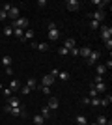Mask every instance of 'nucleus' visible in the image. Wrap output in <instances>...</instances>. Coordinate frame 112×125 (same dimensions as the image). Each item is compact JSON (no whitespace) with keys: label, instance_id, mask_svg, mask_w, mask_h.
<instances>
[{"label":"nucleus","instance_id":"21","mask_svg":"<svg viewBox=\"0 0 112 125\" xmlns=\"http://www.w3.org/2000/svg\"><path fill=\"white\" fill-rule=\"evenodd\" d=\"M36 49H37V51H41V52H47L49 51V45H47V43H37Z\"/></svg>","mask_w":112,"mask_h":125},{"label":"nucleus","instance_id":"20","mask_svg":"<svg viewBox=\"0 0 112 125\" xmlns=\"http://www.w3.org/2000/svg\"><path fill=\"white\" fill-rule=\"evenodd\" d=\"M95 71H97L99 77H103V75L107 73V67H105V65H95Z\"/></svg>","mask_w":112,"mask_h":125},{"label":"nucleus","instance_id":"19","mask_svg":"<svg viewBox=\"0 0 112 125\" xmlns=\"http://www.w3.org/2000/svg\"><path fill=\"white\" fill-rule=\"evenodd\" d=\"M11 62H13V60H11V56H8V54H6V56H2V65L10 67V65H11Z\"/></svg>","mask_w":112,"mask_h":125},{"label":"nucleus","instance_id":"3","mask_svg":"<svg viewBox=\"0 0 112 125\" xmlns=\"http://www.w3.org/2000/svg\"><path fill=\"white\" fill-rule=\"evenodd\" d=\"M101 37H103V41H107V39L112 37V28L110 26H107V24L101 26Z\"/></svg>","mask_w":112,"mask_h":125},{"label":"nucleus","instance_id":"43","mask_svg":"<svg viewBox=\"0 0 112 125\" xmlns=\"http://www.w3.org/2000/svg\"><path fill=\"white\" fill-rule=\"evenodd\" d=\"M4 95H8V97H11V90H10V88H4Z\"/></svg>","mask_w":112,"mask_h":125},{"label":"nucleus","instance_id":"22","mask_svg":"<svg viewBox=\"0 0 112 125\" xmlns=\"http://www.w3.org/2000/svg\"><path fill=\"white\" fill-rule=\"evenodd\" d=\"M41 116H43V120H47L49 116H51V108H49V106H43L41 108Z\"/></svg>","mask_w":112,"mask_h":125},{"label":"nucleus","instance_id":"32","mask_svg":"<svg viewBox=\"0 0 112 125\" xmlns=\"http://www.w3.org/2000/svg\"><path fill=\"white\" fill-rule=\"evenodd\" d=\"M90 28H92V30H97V28H99V22L92 19V21H90Z\"/></svg>","mask_w":112,"mask_h":125},{"label":"nucleus","instance_id":"7","mask_svg":"<svg viewBox=\"0 0 112 125\" xmlns=\"http://www.w3.org/2000/svg\"><path fill=\"white\" fill-rule=\"evenodd\" d=\"M58 104H60V101H58V97H54V95H51V97H49V108L51 110H54V108H58Z\"/></svg>","mask_w":112,"mask_h":125},{"label":"nucleus","instance_id":"31","mask_svg":"<svg viewBox=\"0 0 112 125\" xmlns=\"http://www.w3.org/2000/svg\"><path fill=\"white\" fill-rule=\"evenodd\" d=\"M41 92H43L45 95H49V97L52 95V94H51V86H41Z\"/></svg>","mask_w":112,"mask_h":125},{"label":"nucleus","instance_id":"28","mask_svg":"<svg viewBox=\"0 0 112 125\" xmlns=\"http://www.w3.org/2000/svg\"><path fill=\"white\" fill-rule=\"evenodd\" d=\"M22 34H24V30H21V28H13V36H17L19 39L22 37Z\"/></svg>","mask_w":112,"mask_h":125},{"label":"nucleus","instance_id":"45","mask_svg":"<svg viewBox=\"0 0 112 125\" xmlns=\"http://www.w3.org/2000/svg\"><path fill=\"white\" fill-rule=\"evenodd\" d=\"M93 82H105V80H103V77H99V75H95V80H93Z\"/></svg>","mask_w":112,"mask_h":125},{"label":"nucleus","instance_id":"40","mask_svg":"<svg viewBox=\"0 0 112 125\" xmlns=\"http://www.w3.org/2000/svg\"><path fill=\"white\" fill-rule=\"evenodd\" d=\"M11 6H13V4H4V8H2V11H6V13H8V11L11 10Z\"/></svg>","mask_w":112,"mask_h":125},{"label":"nucleus","instance_id":"16","mask_svg":"<svg viewBox=\"0 0 112 125\" xmlns=\"http://www.w3.org/2000/svg\"><path fill=\"white\" fill-rule=\"evenodd\" d=\"M90 52H92V49H90V47H82V49H80V52H79V56L88 58V56H90Z\"/></svg>","mask_w":112,"mask_h":125},{"label":"nucleus","instance_id":"18","mask_svg":"<svg viewBox=\"0 0 112 125\" xmlns=\"http://www.w3.org/2000/svg\"><path fill=\"white\" fill-rule=\"evenodd\" d=\"M10 90L11 92H17V90H21V84L17 80H10Z\"/></svg>","mask_w":112,"mask_h":125},{"label":"nucleus","instance_id":"14","mask_svg":"<svg viewBox=\"0 0 112 125\" xmlns=\"http://www.w3.org/2000/svg\"><path fill=\"white\" fill-rule=\"evenodd\" d=\"M32 37H34V32L30 30V28H26L24 34H22V37H21V41H28V39H32Z\"/></svg>","mask_w":112,"mask_h":125},{"label":"nucleus","instance_id":"8","mask_svg":"<svg viewBox=\"0 0 112 125\" xmlns=\"http://www.w3.org/2000/svg\"><path fill=\"white\" fill-rule=\"evenodd\" d=\"M105 17H107V13H105V11H99V10L92 13V19H93V21H97V22H99V21H103Z\"/></svg>","mask_w":112,"mask_h":125},{"label":"nucleus","instance_id":"25","mask_svg":"<svg viewBox=\"0 0 112 125\" xmlns=\"http://www.w3.org/2000/svg\"><path fill=\"white\" fill-rule=\"evenodd\" d=\"M56 78H60V80H67V78H69V73H67V71H60Z\"/></svg>","mask_w":112,"mask_h":125},{"label":"nucleus","instance_id":"24","mask_svg":"<svg viewBox=\"0 0 112 125\" xmlns=\"http://www.w3.org/2000/svg\"><path fill=\"white\" fill-rule=\"evenodd\" d=\"M95 123H97V125H107V123H108V120L101 114V116H97V121H95Z\"/></svg>","mask_w":112,"mask_h":125},{"label":"nucleus","instance_id":"2","mask_svg":"<svg viewBox=\"0 0 112 125\" xmlns=\"http://www.w3.org/2000/svg\"><path fill=\"white\" fill-rule=\"evenodd\" d=\"M99 56H101V54H99V51H92V52H90V56L86 58V63H88V65H97V62H99Z\"/></svg>","mask_w":112,"mask_h":125},{"label":"nucleus","instance_id":"23","mask_svg":"<svg viewBox=\"0 0 112 125\" xmlns=\"http://www.w3.org/2000/svg\"><path fill=\"white\" fill-rule=\"evenodd\" d=\"M90 104L92 106H99L101 104V97H90Z\"/></svg>","mask_w":112,"mask_h":125},{"label":"nucleus","instance_id":"41","mask_svg":"<svg viewBox=\"0 0 112 125\" xmlns=\"http://www.w3.org/2000/svg\"><path fill=\"white\" fill-rule=\"evenodd\" d=\"M37 6H39V8H45V6H47V0H39V2H37Z\"/></svg>","mask_w":112,"mask_h":125},{"label":"nucleus","instance_id":"35","mask_svg":"<svg viewBox=\"0 0 112 125\" xmlns=\"http://www.w3.org/2000/svg\"><path fill=\"white\" fill-rule=\"evenodd\" d=\"M4 34H6V36H13V28H11V26L4 28Z\"/></svg>","mask_w":112,"mask_h":125},{"label":"nucleus","instance_id":"15","mask_svg":"<svg viewBox=\"0 0 112 125\" xmlns=\"http://www.w3.org/2000/svg\"><path fill=\"white\" fill-rule=\"evenodd\" d=\"M11 116H24V110H22V106H15V108L10 110Z\"/></svg>","mask_w":112,"mask_h":125},{"label":"nucleus","instance_id":"30","mask_svg":"<svg viewBox=\"0 0 112 125\" xmlns=\"http://www.w3.org/2000/svg\"><path fill=\"white\" fill-rule=\"evenodd\" d=\"M58 54H60V56H67V54H69V51H67L65 47H60V49H58Z\"/></svg>","mask_w":112,"mask_h":125},{"label":"nucleus","instance_id":"12","mask_svg":"<svg viewBox=\"0 0 112 125\" xmlns=\"http://www.w3.org/2000/svg\"><path fill=\"white\" fill-rule=\"evenodd\" d=\"M62 47H65L67 51H71V49H75L77 45H75V39H73V37H67V39L64 41V45H62Z\"/></svg>","mask_w":112,"mask_h":125},{"label":"nucleus","instance_id":"39","mask_svg":"<svg viewBox=\"0 0 112 125\" xmlns=\"http://www.w3.org/2000/svg\"><path fill=\"white\" fill-rule=\"evenodd\" d=\"M58 73H60L58 69H52V71H51V73H49V75H51V77H52V78H56V77H58Z\"/></svg>","mask_w":112,"mask_h":125},{"label":"nucleus","instance_id":"47","mask_svg":"<svg viewBox=\"0 0 112 125\" xmlns=\"http://www.w3.org/2000/svg\"><path fill=\"white\" fill-rule=\"evenodd\" d=\"M0 90H2V84H0Z\"/></svg>","mask_w":112,"mask_h":125},{"label":"nucleus","instance_id":"17","mask_svg":"<svg viewBox=\"0 0 112 125\" xmlns=\"http://www.w3.org/2000/svg\"><path fill=\"white\" fill-rule=\"evenodd\" d=\"M110 103H112V95H105L101 99V104H99V106H108Z\"/></svg>","mask_w":112,"mask_h":125},{"label":"nucleus","instance_id":"33","mask_svg":"<svg viewBox=\"0 0 112 125\" xmlns=\"http://www.w3.org/2000/svg\"><path fill=\"white\" fill-rule=\"evenodd\" d=\"M79 52H80V49L75 47V49H71V51H69V54H71V56H79Z\"/></svg>","mask_w":112,"mask_h":125},{"label":"nucleus","instance_id":"1","mask_svg":"<svg viewBox=\"0 0 112 125\" xmlns=\"http://www.w3.org/2000/svg\"><path fill=\"white\" fill-rule=\"evenodd\" d=\"M28 24H30V21H28L26 17H19V19H15V21H11V28H21V30H26Z\"/></svg>","mask_w":112,"mask_h":125},{"label":"nucleus","instance_id":"42","mask_svg":"<svg viewBox=\"0 0 112 125\" xmlns=\"http://www.w3.org/2000/svg\"><path fill=\"white\" fill-rule=\"evenodd\" d=\"M82 104H90V97L86 95V97H82Z\"/></svg>","mask_w":112,"mask_h":125},{"label":"nucleus","instance_id":"29","mask_svg":"<svg viewBox=\"0 0 112 125\" xmlns=\"http://www.w3.org/2000/svg\"><path fill=\"white\" fill-rule=\"evenodd\" d=\"M26 86L30 90H36V80H34V78H28V80H26Z\"/></svg>","mask_w":112,"mask_h":125},{"label":"nucleus","instance_id":"4","mask_svg":"<svg viewBox=\"0 0 112 125\" xmlns=\"http://www.w3.org/2000/svg\"><path fill=\"white\" fill-rule=\"evenodd\" d=\"M92 88L95 90L99 95H105V94H107V86H105V82H93V84H92Z\"/></svg>","mask_w":112,"mask_h":125},{"label":"nucleus","instance_id":"37","mask_svg":"<svg viewBox=\"0 0 112 125\" xmlns=\"http://www.w3.org/2000/svg\"><path fill=\"white\" fill-rule=\"evenodd\" d=\"M105 47H107L108 51H112V39H107V41H105Z\"/></svg>","mask_w":112,"mask_h":125},{"label":"nucleus","instance_id":"10","mask_svg":"<svg viewBox=\"0 0 112 125\" xmlns=\"http://www.w3.org/2000/svg\"><path fill=\"white\" fill-rule=\"evenodd\" d=\"M58 37H60V30H58V28H52V30H49V39H51V41H56Z\"/></svg>","mask_w":112,"mask_h":125},{"label":"nucleus","instance_id":"13","mask_svg":"<svg viewBox=\"0 0 112 125\" xmlns=\"http://www.w3.org/2000/svg\"><path fill=\"white\" fill-rule=\"evenodd\" d=\"M54 80H56V78H52L51 75H45V77L41 78V84H43V86H52Z\"/></svg>","mask_w":112,"mask_h":125},{"label":"nucleus","instance_id":"46","mask_svg":"<svg viewBox=\"0 0 112 125\" xmlns=\"http://www.w3.org/2000/svg\"><path fill=\"white\" fill-rule=\"evenodd\" d=\"M6 73H8V75L11 77V75H13V69H11V67H6Z\"/></svg>","mask_w":112,"mask_h":125},{"label":"nucleus","instance_id":"11","mask_svg":"<svg viewBox=\"0 0 112 125\" xmlns=\"http://www.w3.org/2000/svg\"><path fill=\"white\" fill-rule=\"evenodd\" d=\"M6 104H8V106H11V108H15V106H21V101L17 99V97H13V95H11L10 99H8V103H6Z\"/></svg>","mask_w":112,"mask_h":125},{"label":"nucleus","instance_id":"9","mask_svg":"<svg viewBox=\"0 0 112 125\" xmlns=\"http://www.w3.org/2000/svg\"><path fill=\"white\" fill-rule=\"evenodd\" d=\"M93 6H97L99 11H105V8L110 6V4H108V0H93Z\"/></svg>","mask_w":112,"mask_h":125},{"label":"nucleus","instance_id":"26","mask_svg":"<svg viewBox=\"0 0 112 125\" xmlns=\"http://www.w3.org/2000/svg\"><path fill=\"white\" fill-rule=\"evenodd\" d=\"M75 121H77L79 125H88V120H86L84 116H77V120H75Z\"/></svg>","mask_w":112,"mask_h":125},{"label":"nucleus","instance_id":"34","mask_svg":"<svg viewBox=\"0 0 112 125\" xmlns=\"http://www.w3.org/2000/svg\"><path fill=\"white\" fill-rule=\"evenodd\" d=\"M30 92H32V90L28 88V86H22V88H21V94H22V95H28Z\"/></svg>","mask_w":112,"mask_h":125},{"label":"nucleus","instance_id":"5","mask_svg":"<svg viewBox=\"0 0 112 125\" xmlns=\"http://www.w3.org/2000/svg\"><path fill=\"white\" fill-rule=\"evenodd\" d=\"M8 19H11V21L19 19V8L17 6H11V10L8 11Z\"/></svg>","mask_w":112,"mask_h":125},{"label":"nucleus","instance_id":"48","mask_svg":"<svg viewBox=\"0 0 112 125\" xmlns=\"http://www.w3.org/2000/svg\"><path fill=\"white\" fill-rule=\"evenodd\" d=\"M92 125H97V123H92Z\"/></svg>","mask_w":112,"mask_h":125},{"label":"nucleus","instance_id":"6","mask_svg":"<svg viewBox=\"0 0 112 125\" xmlns=\"http://www.w3.org/2000/svg\"><path fill=\"white\" fill-rule=\"evenodd\" d=\"M65 6H67V10H69V11H77L80 8V2H77V0H67Z\"/></svg>","mask_w":112,"mask_h":125},{"label":"nucleus","instance_id":"36","mask_svg":"<svg viewBox=\"0 0 112 125\" xmlns=\"http://www.w3.org/2000/svg\"><path fill=\"white\" fill-rule=\"evenodd\" d=\"M88 97H99V94H97L93 88H90V94H88Z\"/></svg>","mask_w":112,"mask_h":125},{"label":"nucleus","instance_id":"44","mask_svg":"<svg viewBox=\"0 0 112 125\" xmlns=\"http://www.w3.org/2000/svg\"><path fill=\"white\" fill-rule=\"evenodd\" d=\"M105 67H107V71H108V69H112V60H108V62L105 63Z\"/></svg>","mask_w":112,"mask_h":125},{"label":"nucleus","instance_id":"38","mask_svg":"<svg viewBox=\"0 0 112 125\" xmlns=\"http://www.w3.org/2000/svg\"><path fill=\"white\" fill-rule=\"evenodd\" d=\"M6 19H8V13L0 10V21H6Z\"/></svg>","mask_w":112,"mask_h":125},{"label":"nucleus","instance_id":"27","mask_svg":"<svg viewBox=\"0 0 112 125\" xmlns=\"http://www.w3.org/2000/svg\"><path fill=\"white\" fill-rule=\"evenodd\" d=\"M43 121H45V120H43V116H41V114L34 116V123H36V125H43Z\"/></svg>","mask_w":112,"mask_h":125}]
</instances>
